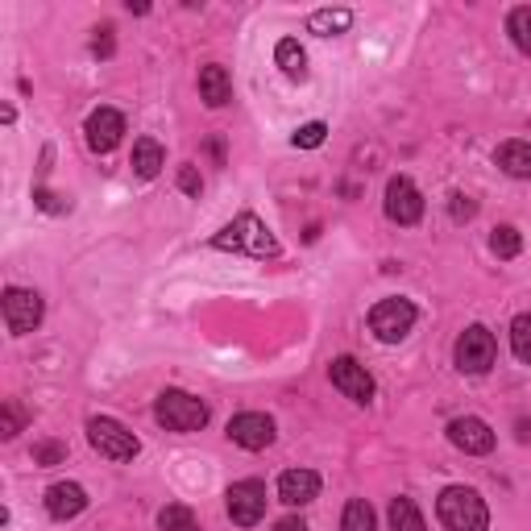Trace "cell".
Instances as JSON below:
<instances>
[{"label": "cell", "instance_id": "obj_34", "mask_svg": "<svg viewBox=\"0 0 531 531\" xmlns=\"http://www.w3.org/2000/svg\"><path fill=\"white\" fill-rule=\"evenodd\" d=\"M274 531H307V523L291 515V519H278V523H274Z\"/></svg>", "mask_w": 531, "mask_h": 531}, {"label": "cell", "instance_id": "obj_30", "mask_svg": "<svg viewBox=\"0 0 531 531\" xmlns=\"http://www.w3.org/2000/svg\"><path fill=\"white\" fill-rule=\"evenodd\" d=\"M92 54L96 59H108V54H113V25H100L92 34Z\"/></svg>", "mask_w": 531, "mask_h": 531}, {"label": "cell", "instance_id": "obj_8", "mask_svg": "<svg viewBox=\"0 0 531 531\" xmlns=\"http://www.w3.org/2000/svg\"><path fill=\"white\" fill-rule=\"evenodd\" d=\"M386 216L395 225H419V216H424V195L407 175H395L386 183Z\"/></svg>", "mask_w": 531, "mask_h": 531}, {"label": "cell", "instance_id": "obj_28", "mask_svg": "<svg viewBox=\"0 0 531 531\" xmlns=\"http://www.w3.org/2000/svg\"><path fill=\"white\" fill-rule=\"evenodd\" d=\"M63 461H67V444H59V440L34 444V465H63Z\"/></svg>", "mask_w": 531, "mask_h": 531}, {"label": "cell", "instance_id": "obj_18", "mask_svg": "<svg viewBox=\"0 0 531 531\" xmlns=\"http://www.w3.org/2000/svg\"><path fill=\"white\" fill-rule=\"evenodd\" d=\"M162 162H166V154H162V146L154 142V137H137L133 142V171L142 179H154L162 171Z\"/></svg>", "mask_w": 531, "mask_h": 531}, {"label": "cell", "instance_id": "obj_27", "mask_svg": "<svg viewBox=\"0 0 531 531\" xmlns=\"http://www.w3.org/2000/svg\"><path fill=\"white\" fill-rule=\"evenodd\" d=\"M324 133H328V125H324V121H312V125L295 129L291 146H295V150H316V146H324Z\"/></svg>", "mask_w": 531, "mask_h": 531}, {"label": "cell", "instance_id": "obj_29", "mask_svg": "<svg viewBox=\"0 0 531 531\" xmlns=\"http://www.w3.org/2000/svg\"><path fill=\"white\" fill-rule=\"evenodd\" d=\"M34 204H38L42 212H54V216L71 212V200H63V195H54V191H46V187H34Z\"/></svg>", "mask_w": 531, "mask_h": 531}, {"label": "cell", "instance_id": "obj_19", "mask_svg": "<svg viewBox=\"0 0 531 531\" xmlns=\"http://www.w3.org/2000/svg\"><path fill=\"white\" fill-rule=\"evenodd\" d=\"M353 25V13L349 9H316L307 17V30L320 34V38H332V34H345Z\"/></svg>", "mask_w": 531, "mask_h": 531}, {"label": "cell", "instance_id": "obj_13", "mask_svg": "<svg viewBox=\"0 0 531 531\" xmlns=\"http://www.w3.org/2000/svg\"><path fill=\"white\" fill-rule=\"evenodd\" d=\"M83 133H88V146L96 154H113L121 146V133H125V117L117 113V108H96V113L88 117V125H83Z\"/></svg>", "mask_w": 531, "mask_h": 531}, {"label": "cell", "instance_id": "obj_17", "mask_svg": "<svg viewBox=\"0 0 531 531\" xmlns=\"http://www.w3.org/2000/svg\"><path fill=\"white\" fill-rule=\"evenodd\" d=\"M494 162L507 171L511 179H531V142H502Z\"/></svg>", "mask_w": 531, "mask_h": 531}, {"label": "cell", "instance_id": "obj_26", "mask_svg": "<svg viewBox=\"0 0 531 531\" xmlns=\"http://www.w3.org/2000/svg\"><path fill=\"white\" fill-rule=\"evenodd\" d=\"M507 34H511V42H515L523 54H531V5H523V9H515V13L507 17Z\"/></svg>", "mask_w": 531, "mask_h": 531}, {"label": "cell", "instance_id": "obj_21", "mask_svg": "<svg viewBox=\"0 0 531 531\" xmlns=\"http://www.w3.org/2000/svg\"><path fill=\"white\" fill-rule=\"evenodd\" d=\"M390 527H395V531H428L424 515H419V507L407 494H399L395 502H390Z\"/></svg>", "mask_w": 531, "mask_h": 531}, {"label": "cell", "instance_id": "obj_9", "mask_svg": "<svg viewBox=\"0 0 531 531\" xmlns=\"http://www.w3.org/2000/svg\"><path fill=\"white\" fill-rule=\"evenodd\" d=\"M5 324L13 337H25L42 324V295L38 291H25V287H9L5 291Z\"/></svg>", "mask_w": 531, "mask_h": 531}, {"label": "cell", "instance_id": "obj_3", "mask_svg": "<svg viewBox=\"0 0 531 531\" xmlns=\"http://www.w3.org/2000/svg\"><path fill=\"white\" fill-rule=\"evenodd\" d=\"M154 419L166 432H200L208 424V403L187 390H162L154 403Z\"/></svg>", "mask_w": 531, "mask_h": 531}, {"label": "cell", "instance_id": "obj_23", "mask_svg": "<svg viewBox=\"0 0 531 531\" xmlns=\"http://www.w3.org/2000/svg\"><path fill=\"white\" fill-rule=\"evenodd\" d=\"M490 249H494V258H502V262L519 258V249H523V237H519V229H511V225H498V229H494V237H490Z\"/></svg>", "mask_w": 531, "mask_h": 531}, {"label": "cell", "instance_id": "obj_10", "mask_svg": "<svg viewBox=\"0 0 531 531\" xmlns=\"http://www.w3.org/2000/svg\"><path fill=\"white\" fill-rule=\"evenodd\" d=\"M328 378H332V386L341 390L345 399H353V403H370L374 399V378L366 374V366L361 361H353V357H337L328 366Z\"/></svg>", "mask_w": 531, "mask_h": 531}, {"label": "cell", "instance_id": "obj_25", "mask_svg": "<svg viewBox=\"0 0 531 531\" xmlns=\"http://www.w3.org/2000/svg\"><path fill=\"white\" fill-rule=\"evenodd\" d=\"M158 527L162 531H200V519L191 515V507H162V515H158Z\"/></svg>", "mask_w": 531, "mask_h": 531}, {"label": "cell", "instance_id": "obj_7", "mask_svg": "<svg viewBox=\"0 0 531 531\" xmlns=\"http://www.w3.org/2000/svg\"><path fill=\"white\" fill-rule=\"evenodd\" d=\"M225 507H229V519L237 527H254L262 515H266V486L258 478H245V482H233L229 494H225Z\"/></svg>", "mask_w": 531, "mask_h": 531}, {"label": "cell", "instance_id": "obj_6", "mask_svg": "<svg viewBox=\"0 0 531 531\" xmlns=\"http://www.w3.org/2000/svg\"><path fill=\"white\" fill-rule=\"evenodd\" d=\"M494 353H498L494 332H490V328H482V324L465 328L461 337H457V349H453L457 370H461V374H486V370L494 366Z\"/></svg>", "mask_w": 531, "mask_h": 531}, {"label": "cell", "instance_id": "obj_15", "mask_svg": "<svg viewBox=\"0 0 531 531\" xmlns=\"http://www.w3.org/2000/svg\"><path fill=\"white\" fill-rule=\"evenodd\" d=\"M316 494H320V473L312 469H287L278 478V498L287 507H307V502H316Z\"/></svg>", "mask_w": 531, "mask_h": 531}, {"label": "cell", "instance_id": "obj_32", "mask_svg": "<svg viewBox=\"0 0 531 531\" xmlns=\"http://www.w3.org/2000/svg\"><path fill=\"white\" fill-rule=\"evenodd\" d=\"M449 212H453V220H457V225H461V220H473V212H478V204H473L469 195H453Z\"/></svg>", "mask_w": 531, "mask_h": 531}, {"label": "cell", "instance_id": "obj_33", "mask_svg": "<svg viewBox=\"0 0 531 531\" xmlns=\"http://www.w3.org/2000/svg\"><path fill=\"white\" fill-rule=\"evenodd\" d=\"M17 432H21V411H17V403H9V407H5V424H0V436L13 440Z\"/></svg>", "mask_w": 531, "mask_h": 531}, {"label": "cell", "instance_id": "obj_2", "mask_svg": "<svg viewBox=\"0 0 531 531\" xmlns=\"http://www.w3.org/2000/svg\"><path fill=\"white\" fill-rule=\"evenodd\" d=\"M436 515L449 531H486L490 527V511L478 490L469 486H449L436 502Z\"/></svg>", "mask_w": 531, "mask_h": 531}, {"label": "cell", "instance_id": "obj_11", "mask_svg": "<svg viewBox=\"0 0 531 531\" xmlns=\"http://www.w3.org/2000/svg\"><path fill=\"white\" fill-rule=\"evenodd\" d=\"M449 440H453V449H461L469 457H486L494 449V428L478 415H461L449 424Z\"/></svg>", "mask_w": 531, "mask_h": 531}, {"label": "cell", "instance_id": "obj_16", "mask_svg": "<svg viewBox=\"0 0 531 531\" xmlns=\"http://www.w3.org/2000/svg\"><path fill=\"white\" fill-rule=\"evenodd\" d=\"M200 100L208 108H225L233 100V79H229V71L220 67V63L200 67Z\"/></svg>", "mask_w": 531, "mask_h": 531}, {"label": "cell", "instance_id": "obj_5", "mask_svg": "<svg viewBox=\"0 0 531 531\" xmlns=\"http://www.w3.org/2000/svg\"><path fill=\"white\" fill-rule=\"evenodd\" d=\"M370 328H374V337L386 341V345H399L407 332L415 328V307L411 299H378L374 303V312H370Z\"/></svg>", "mask_w": 531, "mask_h": 531}, {"label": "cell", "instance_id": "obj_1", "mask_svg": "<svg viewBox=\"0 0 531 531\" xmlns=\"http://www.w3.org/2000/svg\"><path fill=\"white\" fill-rule=\"evenodd\" d=\"M216 249H233V254H249V258H278V241L274 233L262 225L254 212H241L233 225H225L212 237Z\"/></svg>", "mask_w": 531, "mask_h": 531}, {"label": "cell", "instance_id": "obj_14", "mask_svg": "<svg viewBox=\"0 0 531 531\" xmlns=\"http://www.w3.org/2000/svg\"><path fill=\"white\" fill-rule=\"evenodd\" d=\"M46 511H50V519L67 523V519H75V515L88 511V490L75 486V482H54V486L46 490Z\"/></svg>", "mask_w": 531, "mask_h": 531}, {"label": "cell", "instance_id": "obj_20", "mask_svg": "<svg viewBox=\"0 0 531 531\" xmlns=\"http://www.w3.org/2000/svg\"><path fill=\"white\" fill-rule=\"evenodd\" d=\"M274 59H278V67H283V75L287 79H307V54H303V46L295 42V38H283L274 46Z\"/></svg>", "mask_w": 531, "mask_h": 531}, {"label": "cell", "instance_id": "obj_31", "mask_svg": "<svg viewBox=\"0 0 531 531\" xmlns=\"http://www.w3.org/2000/svg\"><path fill=\"white\" fill-rule=\"evenodd\" d=\"M179 191H187V195H200L204 191V179H200V171H195V166H183V171H179Z\"/></svg>", "mask_w": 531, "mask_h": 531}, {"label": "cell", "instance_id": "obj_22", "mask_svg": "<svg viewBox=\"0 0 531 531\" xmlns=\"http://www.w3.org/2000/svg\"><path fill=\"white\" fill-rule=\"evenodd\" d=\"M341 527L345 531H378V515H374V507L366 498H353L345 507V515H341Z\"/></svg>", "mask_w": 531, "mask_h": 531}, {"label": "cell", "instance_id": "obj_24", "mask_svg": "<svg viewBox=\"0 0 531 531\" xmlns=\"http://www.w3.org/2000/svg\"><path fill=\"white\" fill-rule=\"evenodd\" d=\"M511 349L523 366H531V312H519L511 320Z\"/></svg>", "mask_w": 531, "mask_h": 531}, {"label": "cell", "instance_id": "obj_12", "mask_svg": "<svg viewBox=\"0 0 531 531\" xmlns=\"http://www.w3.org/2000/svg\"><path fill=\"white\" fill-rule=\"evenodd\" d=\"M229 440L241 444V449H249V453H258V449H266V444H274V419L262 415V411H245V415L229 419Z\"/></svg>", "mask_w": 531, "mask_h": 531}, {"label": "cell", "instance_id": "obj_4", "mask_svg": "<svg viewBox=\"0 0 531 531\" xmlns=\"http://www.w3.org/2000/svg\"><path fill=\"white\" fill-rule=\"evenodd\" d=\"M88 440H92V449L108 461H133L137 453H142V444H137V436L117 424V419H108V415H96L88 419Z\"/></svg>", "mask_w": 531, "mask_h": 531}]
</instances>
